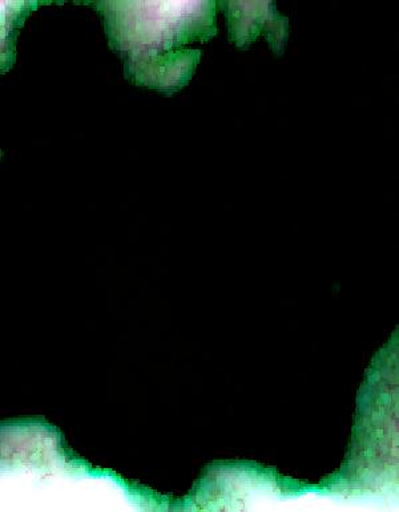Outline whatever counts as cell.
Returning <instances> with one entry per match:
<instances>
[{
  "mask_svg": "<svg viewBox=\"0 0 399 512\" xmlns=\"http://www.w3.org/2000/svg\"><path fill=\"white\" fill-rule=\"evenodd\" d=\"M106 19L111 47L123 56L137 84L167 92L192 78L201 52L188 44L216 34L215 4L209 2H137L95 4Z\"/></svg>",
  "mask_w": 399,
  "mask_h": 512,
  "instance_id": "6da1fadb",
  "label": "cell"
},
{
  "mask_svg": "<svg viewBox=\"0 0 399 512\" xmlns=\"http://www.w3.org/2000/svg\"><path fill=\"white\" fill-rule=\"evenodd\" d=\"M269 3H259V11H255L256 3H225V15L228 18L231 42L236 46L247 48L256 40L257 36L264 32L270 46L277 54H281L280 48L286 42L288 32V20L278 15L274 6L268 7Z\"/></svg>",
  "mask_w": 399,
  "mask_h": 512,
  "instance_id": "7a4b0ae2",
  "label": "cell"
}]
</instances>
